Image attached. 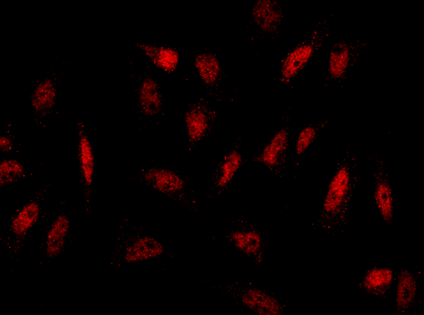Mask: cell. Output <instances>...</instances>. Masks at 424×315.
<instances>
[{
  "instance_id": "6da1fadb",
  "label": "cell",
  "mask_w": 424,
  "mask_h": 315,
  "mask_svg": "<svg viewBox=\"0 0 424 315\" xmlns=\"http://www.w3.org/2000/svg\"><path fill=\"white\" fill-rule=\"evenodd\" d=\"M359 175L358 160L353 151L347 148L336 165L314 222V229L320 234L335 235L346 229Z\"/></svg>"
},
{
  "instance_id": "7a4b0ae2",
  "label": "cell",
  "mask_w": 424,
  "mask_h": 315,
  "mask_svg": "<svg viewBox=\"0 0 424 315\" xmlns=\"http://www.w3.org/2000/svg\"><path fill=\"white\" fill-rule=\"evenodd\" d=\"M49 196V186L40 188L9 218L0 237V243L11 263H16L21 258L44 218Z\"/></svg>"
},
{
  "instance_id": "3957f363",
  "label": "cell",
  "mask_w": 424,
  "mask_h": 315,
  "mask_svg": "<svg viewBox=\"0 0 424 315\" xmlns=\"http://www.w3.org/2000/svg\"><path fill=\"white\" fill-rule=\"evenodd\" d=\"M122 222L108 258L107 268L157 259L166 254V246L157 238L126 219Z\"/></svg>"
},
{
  "instance_id": "277c9868",
  "label": "cell",
  "mask_w": 424,
  "mask_h": 315,
  "mask_svg": "<svg viewBox=\"0 0 424 315\" xmlns=\"http://www.w3.org/2000/svg\"><path fill=\"white\" fill-rule=\"evenodd\" d=\"M370 36V32H363L333 44L325 65L326 85L336 86L346 80L359 58L366 51Z\"/></svg>"
},
{
  "instance_id": "5b68a950",
  "label": "cell",
  "mask_w": 424,
  "mask_h": 315,
  "mask_svg": "<svg viewBox=\"0 0 424 315\" xmlns=\"http://www.w3.org/2000/svg\"><path fill=\"white\" fill-rule=\"evenodd\" d=\"M331 17L320 20L298 44L283 59L279 69V81L289 84L308 65L329 37Z\"/></svg>"
},
{
  "instance_id": "8992f818",
  "label": "cell",
  "mask_w": 424,
  "mask_h": 315,
  "mask_svg": "<svg viewBox=\"0 0 424 315\" xmlns=\"http://www.w3.org/2000/svg\"><path fill=\"white\" fill-rule=\"evenodd\" d=\"M73 220L69 210L56 212L43 230L38 244L40 266L59 258L68 249L73 237Z\"/></svg>"
},
{
  "instance_id": "52a82bcc",
  "label": "cell",
  "mask_w": 424,
  "mask_h": 315,
  "mask_svg": "<svg viewBox=\"0 0 424 315\" xmlns=\"http://www.w3.org/2000/svg\"><path fill=\"white\" fill-rule=\"evenodd\" d=\"M142 184L177 201L187 203L189 197V184L182 174L172 169L151 166L142 169L137 174Z\"/></svg>"
},
{
  "instance_id": "ba28073f",
  "label": "cell",
  "mask_w": 424,
  "mask_h": 315,
  "mask_svg": "<svg viewBox=\"0 0 424 315\" xmlns=\"http://www.w3.org/2000/svg\"><path fill=\"white\" fill-rule=\"evenodd\" d=\"M59 96V81L55 76L46 75L37 81L30 95L31 112L37 121H47L52 117Z\"/></svg>"
},
{
  "instance_id": "9c48e42d",
  "label": "cell",
  "mask_w": 424,
  "mask_h": 315,
  "mask_svg": "<svg viewBox=\"0 0 424 315\" xmlns=\"http://www.w3.org/2000/svg\"><path fill=\"white\" fill-rule=\"evenodd\" d=\"M77 161L79 182L83 192L86 213H90V195L94 170V155L92 145L84 125L78 124Z\"/></svg>"
},
{
  "instance_id": "30bf717a",
  "label": "cell",
  "mask_w": 424,
  "mask_h": 315,
  "mask_svg": "<svg viewBox=\"0 0 424 315\" xmlns=\"http://www.w3.org/2000/svg\"><path fill=\"white\" fill-rule=\"evenodd\" d=\"M372 168L375 202L383 221L391 225L394 218V203L387 167L383 160L375 155L372 160Z\"/></svg>"
},
{
  "instance_id": "8fae6325",
  "label": "cell",
  "mask_w": 424,
  "mask_h": 315,
  "mask_svg": "<svg viewBox=\"0 0 424 315\" xmlns=\"http://www.w3.org/2000/svg\"><path fill=\"white\" fill-rule=\"evenodd\" d=\"M421 285L419 276L414 271L401 268L396 277L395 310L406 314L416 310L420 304Z\"/></svg>"
},
{
  "instance_id": "7c38bea8",
  "label": "cell",
  "mask_w": 424,
  "mask_h": 315,
  "mask_svg": "<svg viewBox=\"0 0 424 315\" xmlns=\"http://www.w3.org/2000/svg\"><path fill=\"white\" fill-rule=\"evenodd\" d=\"M235 297L246 309L259 315H282L285 305L274 295L257 287H247L237 290Z\"/></svg>"
},
{
  "instance_id": "4fadbf2b",
  "label": "cell",
  "mask_w": 424,
  "mask_h": 315,
  "mask_svg": "<svg viewBox=\"0 0 424 315\" xmlns=\"http://www.w3.org/2000/svg\"><path fill=\"white\" fill-rule=\"evenodd\" d=\"M228 241L254 264H260L264 257L265 242L261 233L252 226H238L230 230Z\"/></svg>"
},
{
  "instance_id": "5bb4252c",
  "label": "cell",
  "mask_w": 424,
  "mask_h": 315,
  "mask_svg": "<svg viewBox=\"0 0 424 315\" xmlns=\"http://www.w3.org/2000/svg\"><path fill=\"white\" fill-rule=\"evenodd\" d=\"M289 139V127H282L261 153L254 157L253 160L262 164L276 174H281L285 168Z\"/></svg>"
},
{
  "instance_id": "9a60e30c",
  "label": "cell",
  "mask_w": 424,
  "mask_h": 315,
  "mask_svg": "<svg viewBox=\"0 0 424 315\" xmlns=\"http://www.w3.org/2000/svg\"><path fill=\"white\" fill-rule=\"evenodd\" d=\"M136 97L139 110L144 117L153 118L161 112L163 107L162 88L151 76H145L139 81Z\"/></svg>"
},
{
  "instance_id": "2e32d148",
  "label": "cell",
  "mask_w": 424,
  "mask_h": 315,
  "mask_svg": "<svg viewBox=\"0 0 424 315\" xmlns=\"http://www.w3.org/2000/svg\"><path fill=\"white\" fill-rule=\"evenodd\" d=\"M252 18L262 32L274 35L283 25V8L276 0H258L252 6Z\"/></svg>"
},
{
  "instance_id": "e0dca14e",
  "label": "cell",
  "mask_w": 424,
  "mask_h": 315,
  "mask_svg": "<svg viewBox=\"0 0 424 315\" xmlns=\"http://www.w3.org/2000/svg\"><path fill=\"white\" fill-rule=\"evenodd\" d=\"M213 120L212 111L206 105L195 104L184 113V122L189 140L196 143L211 129Z\"/></svg>"
},
{
  "instance_id": "ac0fdd59",
  "label": "cell",
  "mask_w": 424,
  "mask_h": 315,
  "mask_svg": "<svg viewBox=\"0 0 424 315\" xmlns=\"http://www.w3.org/2000/svg\"><path fill=\"white\" fill-rule=\"evenodd\" d=\"M242 163V154L235 149L223 158L213 177V188L216 194H220L228 187Z\"/></svg>"
},
{
  "instance_id": "d6986e66",
  "label": "cell",
  "mask_w": 424,
  "mask_h": 315,
  "mask_svg": "<svg viewBox=\"0 0 424 315\" xmlns=\"http://www.w3.org/2000/svg\"><path fill=\"white\" fill-rule=\"evenodd\" d=\"M394 273L389 267H374L368 270L359 287L368 294L383 297L387 295L393 283Z\"/></svg>"
},
{
  "instance_id": "ffe728a7",
  "label": "cell",
  "mask_w": 424,
  "mask_h": 315,
  "mask_svg": "<svg viewBox=\"0 0 424 315\" xmlns=\"http://www.w3.org/2000/svg\"><path fill=\"white\" fill-rule=\"evenodd\" d=\"M150 60L159 69L165 72L175 71L179 61V54L175 49L151 44H136Z\"/></svg>"
},
{
  "instance_id": "44dd1931",
  "label": "cell",
  "mask_w": 424,
  "mask_h": 315,
  "mask_svg": "<svg viewBox=\"0 0 424 315\" xmlns=\"http://www.w3.org/2000/svg\"><path fill=\"white\" fill-rule=\"evenodd\" d=\"M194 65L204 84L213 86L219 81L222 69L215 54L206 52L199 54L195 58Z\"/></svg>"
},
{
  "instance_id": "7402d4cb",
  "label": "cell",
  "mask_w": 424,
  "mask_h": 315,
  "mask_svg": "<svg viewBox=\"0 0 424 315\" xmlns=\"http://www.w3.org/2000/svg\"><path fill=\"white\" fill-rule=\"evenodd\" d=\"M328 122V120L323 119L310 123L298 133L294 145L295 168L298 166L305 152L317 139Z\"/></svg>"
},
{
  "instance_id": "603a6c76",
  "label": "cell",
  "mask_w": 424,
  "mask_h": 315,
  "mask_svg": "<svg viewBox=\"0 0 424 315\" xmlns=\"http://www.w3.org/2000/svg\"><path fill=\"white\" fill-rule=\"evenodd\" d=\"M27 166L14 158H4L0 161V186L8 187L23 180L28 174Z\"/></svg>"
},
{
  "instance_id": "cb8c5ba5",
  "label": "cell",
  "mask_w": 424,
  "mask_h": 315,
  "mask_svg": "<svg viewBox=\"0 0 424 315\" xmlns=\"http://www.w3.org/2000/svg\"><path fill=\"white\" fill-rule=\"evenodd\" d=\"M15 146L14 138L13 136L5 131L0 136V151L3 153L12 151Z\"/></svg>"
}]
</instances>
